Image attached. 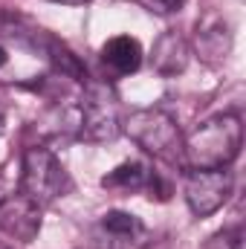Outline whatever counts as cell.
<instances>
[{"label":"cell","instance_id":"obj_15","mask_svg":"<svg viewBox=\"0 0 246 249\" xmlns=\"http://www.w3.org/2000/svg\"><path fill=\"white\" fill-rule=\"evenodd\" d=\"M9 61V53H6V47H3V44H0V67H3V64Z\"/></svg>","mask_w":246,"mask_h":249},{"label":"cell","instance_id":"obj_5","mask_svg":"<svg viewBox=\"0 0 246 249\" xmlns=\"http://www.w3.org/2000/svg\"><path fill=\"white\" fill-rule=\"evenodd\" d=\"M235 177L229 168H188L185 174V203L194 217H209L229 200Z\"/></svg>","mask_w":246,"mask_h":249},{"label":"cell","instance_id":"obj_1","mask_svg":"<svg viewBox=\"0 0 246 249\" xmlns=\"http://www.w3.org/2000/svg\"><path fill=\"white\" fill-rule=\"evenodd\" d=\"M244 145V124L235 113H217L183 136L185 168H229Z\"/></svg>","mask_w":246,"mask_h":249},{"label":"cell","instance_id":"obj_12","mask_svg":"<svg viewBox=\"0 0 246 249\" xmlns=\"http://www.w3.org/2000/svg\"><path fill=\"white\" fill-rule=\"evenodd\" d=\"M203 249H244V238L241 232H217L203 244Z\"/></svg>","mask_w":246,"mask_h":249},{"label":"cell","instance_id":"obj_3","mask_svg":"<svg viewBox=\"0 0 246 249\" xmlns=\"http://www.w3.org/2000/svg\"><path fill=\"white\" fill-rule=\"evenodd\" d=\"M78 116V139L84 142H110L122 133V105L107 81H84Z\"/></svg>","mask_w":246,"mask_h":249},{"label":"cell","instance_id":"obj_4","mask_svg":"<svg viewBox=\"0 0 246 249\" xmlns=\"http://www.w3.org/2000/svg\"><path fill=\"white\" fill-rule=\"evenodd\" d=\"M70 188V177L61 160L44 148V145H32L23 151V162H20V186L18 191L26 194L29 200H35L41 209L50 206L55 197H61Z\"/></svg>","mask_w":246,"mask_h":249},{"label":"cell","instance_id":"obj_8","mask_svg":"<svg viewBox=\"0 0 246 249\" xmlns=\"http://www.w3.org/2000/svg\"><path fill=\"white\" fill-rule=\"evenodd\" d=\"M194 47L197 55L206 64H220L226 61V55L232 53V32L229 23L217 15H206L197 23V35H194Z\"/></svg>","mask_w":246,"mask_h":249},{"label":"cell","instance_id":"obj_10","mask_svg":"<svg viewBox=\"0 0 246 249\" xmlns=\"http://www.w3.org/2000/svg\"><path fill=\"white\" fill-rule=\"evenodd\" d=\"M102 61L116 75H130L142 67V47L130 35H116L102 47Z\"/></svg>","mask_w":246,"mask_h":249},{"label":"cell","instance_id":"obj_16","mask_svg":"<svg viewBox=\"0 0 246 249\" xmlns=\"http://www.w3.org/2000/svg\"><path fill=\"white\" fill-rule=\"evenodd\" d=\"M53 3H70V6H78V3H87V0H53Z\"/></svg>","mask_w":246,"mask_h":249},{"label":"cell","instance_id":"obj_17","mask_svg":"<svg viewBox=\"0 0 246 249\" xmlns=\"http://www.w3.org/2000/svg\"><path fill=\"white\" fill-rule=\"evenodd\" d=\"M0 249H9V247H6V244H3V241H0Z\"/></svg>","mask_w":246,"mask_h":249},{"label":"cell","instance_id":"obj_11","mask_svg":"<svg viewBox=\"0 0 246 249\" xmlns=\"http://www.w3.org/2000/svg\"><path fill=\"white\" fill-rule=\"evenodd\" d=\"M148 168H145V162H139V160H127L122 165H116L110 174H105L102 177V186L110 188V191H139V188L148 186Z\"/></svg>","mask_w":246,"mask_h":249},{"label":"cell","instance_id":"obj_2","mask_svg":"<svg viewBox=\"0 0 246 249\" xmlns=\"http://www.w3.org/2000/svg\"><path fill=\"white\" fill-rule=\"evenodd\" d=\"M122 130L151 157L162 162H183V133L174 116H168L159 107L133 110L127 119H122Z\"/></svg>","mask_w":246,"mask_h":249},{"label":"cell","instance_id":"obj_13","mask_svg":"<svg viewBox=\"0 0 246 249\" xmlns=\"http://www.w3.org/2000/svg\"><path fill=\"white\" fill-rule=\"evenodd\" d=\"M157 3H159V6H162L165 12H168V9H177V6H180L183 0H157Z\"/></svg>","mask_w":246,"mask_h":249},{"label":"cell","instance_id":"obj_9","mask_svg":"<svg viewBox=\"0 0 246 249\" xmlns=\"http://www.w3.org/2000/svg\"><path fill=\"white\" fill-rule=\"evenodd\" d=\"M188 55H191V50H188L185 38L180 32L168 29V32H162V35L157 38V44H154L151 67H154L159 75L171 78V75H180L185 67H188Z\"/></svg>","mask_w":246,"mask_h":249},{"label":"cell","instance_id":"obj_14","mask_svg":"<svg viewBox=\"0 0 246 249\" xmlns=\"http://www.w3.org/2000/svg\"><path fill=\"white\" fill-rule=\"evenodd\" d=\"M3 130H6V107L0 105V136H3Z\"/></svg>","mask_w":246,"mask_h":249},{"label":"cell","instance_id":"obj_6","mask_svg":"<svg viewBox=\"0 0 246 249\" xmlns=\"http://www.w3.org/2000/svg\"><path fill=\"white\" fill-rule=\"evenodd\" d=\"M151 241L148 226L130 212H105L96 223L99 249H145Z\"/></svg>","mask_w":246,"mask_h":249},{"label":"cell","instance_id":"obj_7","mask_svg":"<svg viewBox=\"0 0 246 249\" xmlns=\"http://www.w3.org/2000/svg\"><path fill=\"white\" fill-rule=\"evenodd\" d=\"M0 232L12 241L32 244L41 232V206L20 191L0 197Z\"/></svg>","mask_w":246,"mask_h":249}]
</instances>
